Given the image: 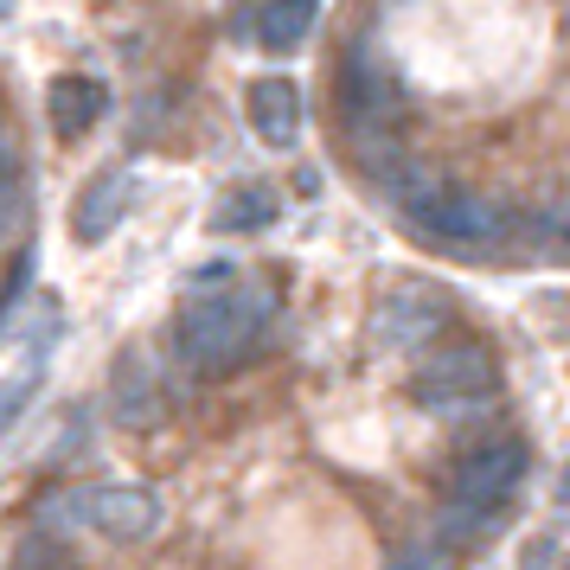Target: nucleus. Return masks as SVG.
<instances>
[{
  "instance_id": "1",
  "label": "nucleus",
  "mask_w": 570,
  "mask_h": 570,
  "mask_svg": "<svg viewBox=\"0 0 570 570\" xmlns=\"http://www.w3.org/2000/svg\"><path fill=\"white\" fill-rule=\"evenodd\" d=\"M385 193L404 206L416 237H430L442 250H455V257H481V250H500L507 232H513V218L493 206L488 193H468V186H449L436 174H423V167H397L385 180Z\"/></svg>"
},
{
  "instance_id": "2",
  "label": "nucleus",
  "mask_w": 570,
  "mask_h": 570,
  "mask_svg": "<svg viewBox=\"0 0 570 570\" xmlns=\"http://www.w3.org/2000/svg\"><path fill=\"white\" fill-rule=\"evenodd\" d=\"M276 302L263 288H218L206 302H193L174 327V353H180L193 372H232L237 360L257 353L263 327H269Z\"/></svg>"
},
{
  "instance_id": "3",
  "label": "nucleus",
  "mask_w": 570,
  "mask_h": 570,
  "mask_svg": "<svg viewBox=\"0 0 570 570\" xmlns=\"http://www.w3.org/2000/svg\"><path fill=\"white\" fill-rule=\"evenodd\" d=\"M525 468H532V455H525V442H488V449H474V455H462L455 462V474H449V507H442V544L468 539V532H481V519L500 513L507 500L519 493V481H525Z\"/></svg>"
},
{
  "instance_id": "4",
  "label": "nucleus",
  "mask_w": 570,
  "mask_h": 570,
  "mask_svg": "<svg viewBox=\"0 0 570 570\" xmlns=\"http://www.w3.org/2000/svg\"><path fill=\"white\" fill-rule=\"evenodd\" d=\"M493 391H500L493 353L481 346V340H455V346H436V353L423 360L411 397L430 416H468V411H481Z\"/></svg>"
},
{
  "instance_id": "5",
  "label": "nucleus",
  "mask_w": 570,
  "mask_h": 570,
  "mask_svg": "<svg viewBox=\"0 0 570 570\" xmlns=\"http://www.w3.org/2000/svg\"><path fill=\"white\" fill-rule=\"evenodd\" d=\"M340 109H346L353 135H391L404 122V83L372 52H353L346 71H340Z\"/></svg>"
},
{
  "instance_id": "6",
  "label": "nucleus",
  "mask_w": 570,
  "mask_h": 570,
  "mask_svg": "<svg viewBox=\"0 0 570 570\" xmlns=\"http://www.w3.org/2000/svg\"><path fill=\"white\" fill-rule=\"evenodd\" d=\"M449 327V295L430 283H397L379 302V314H372V334H379V346H397V353H416V346H430V340Z\"/></svg>"
},
{
  "instance_id": "7",
  "label": "nucleus",
  "mask_w": 570,
  "mask_h": 570,
  "mask_svg": "<svg viewBox=\"0 0 570 570\" xmlns=\"http://www.w3.org/2000/svg\"><path fill=\"white\" fill-rule=\"evenodd\" d=\"M78 519L83 525H97L104 539H122V544H135V539H148L160 525V500L148 488H83L78 493Z\"/></svg>"
},
{
  "instance_id": "8",
  "label": "nucleus",
  "mask_w": 570,
  "mask_h": 570,
  "mask_svg": "<svg viewBox=\"0 0 570 570\" xmlns=\"http://www.w3.org/2000/svg\"><path fill=\"white\" fill-rule=\"evenodd\" d=\"M129 199H135V174L129 167H104V174L78 193V206H71V237H78V244H104V237L129 218Z\"/></svg>"
},
{
  "instance_id": "9",
  "label": "nucleus",
  "mask_w": 570,
  "mask_h": 570,
  "mask_svg": "<svg viewBox=\"0 0 570 570\" xmlns=\"http://www.w3.org/2000/svg\"><path fill=\"white\" fill-rule=\"evenodd\" d=\"M244 116L263 148H295L302 141V90L288 78H257L244 90Z\"/></svg>"
},
{
  "instance_id": "10",
  "label": "nucleus",
  "mask_w": 570,
  "mask_h": 570,
  "mask_svg": "<svg viewBox=\"0 0 570 570\" xmlns=\"http://www.w3.org/2000/svg\"><path fill=\"white\" fill-rule=\"evenodd\" d=\"M104 109H109V83H104V78H90V71L52 78V97H46L52 135H65V141H83V135L104 122Z\"/></svg>"
},
{
  "instance_id": "11",
  "label": "nucleus",
  "mask_w": 570,
  "mask_h": 570,
  "mask_svg": "<svg viewBox=\"0 0 570 570\" xmlns=\"http://www.w3.org/2000/svg\"><path fill=\"white\" fill-rule=\"evenodd\" d=\"M314 20H321L314 0H263V13H257L263 52H302L308 32H314Z\"/></svg>"
},
{
  "instance_id": "12",
  "label": "nucleus",
  "mask_w": 570,
  "mask_h": 570,
  "mask_svg": "<svg viewBox=\"0 0 570 570\" xmlns=\"http://www.w3.org/2000/svg\"><path fill=\"white\" fill-rule=\"evenodd\" d=\"M276 218V193L269 186H237L212 206V232H263Z\"/></svg>"
},
{
  "instance_id": "13",
  "label": "nucleus",
  "mask_w": 570,
  "mask_h": 570,
  "mask_svg": "<svg viewBox=\"0 0 570 570\" xmlns=\"http://www.w3.org/2000/svg\"><path fill=\"white\" fill-rule=\"evenodd\" d=\"M39 385H46V360H39V353H27L20 372H7V379H0V436L27 416V404L39 397Z\"/></svg>"
},
{
  "instance_id": "14",
  "label": "nucleus",
  "mask_w": 570,
  "mask_h": 570,
  "mask_svg": "<svg viewBox=\"0 0 570 570\" xmlns=\"http://www.w3.org/2000/svg\"><path fill=\"white\" fill-rule=\"evenodd\" d=\"M13 206H20V167H13V141L0 129V232L13 225Z\"/></svg>"
},
{
  "instance_id": "15",
  "label": "nucleus",
  "mask_w": 570,
  "mask_h": 570,
  "mask_svg": "<svg viewBox=\"0 0 570 570\" xmlns=\"http://www.w3.org/2000/svg\"><path fill=\"white\" fill-rule=\"evenodd\" d=\"M442 564H449V544L436 539V544H423V551H411L397 570H442Z\"/></svg>"
},
{
  "instance_id": "16",
  "label": "nucleus",
  "mask_w": 570,
  "mask_h": 570,
  "mask_svg": "<svg viewBox=\"0 0 570 570\" xmlns=\"http://www.w3.org/2000/svg\"><path fill=\"white\" fill-rule=\"evenodd\" d=\"M232 276H237L232 263H199V269H193V288H212V283L232 288Z\"/></svg>"
}]
</instances>
